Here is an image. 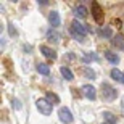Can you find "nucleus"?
Listing matches in <instances>:
<instances>
[{
  "label": "nucleus",
  "mask_w": 124,
  "mask_h": 124,
  "mask_svg": "<svg viewBox=\"0 0 124 124\" xmlns=\"http://www.w3.org/2000/svg\"><path fill=\"white\" fill-rule=\"evenodd\" d=\"M116 97H118V90L115 87H111L110 84L106 82H101V98L106 101H111L115 100Z\"/></svg>",
  "instance_id": "obj_1"
},
{
  "label": "nucleus",
  "mask_w": 124,
  "mask_h": 124,
  "mask_svg": "<svg viewBox=\"0 0 124 124\" xmlns=\"http://www.w3.org/2000/svg\"><path fill=\"white\" fill-rule=\"evenodd\" d=\"M36 106H37V110L45 116L52 115V110H53V105H52L47 98H39V100L36 101Z\"/></svg>",
  "instance_id": "obj_2"
},
{
  "label": "nucleus",
  "mask_w": 124,
  "mask_h": 124,
  "mask_svg": "<svg viewBox=\"0 0 124 124\" xmlns=\"http://www.w3.org/2000/svg\"><path fill=\"white\" fill-rule=\"evenodd\" d=\"M92 16L95 19V23H98V24L103 23V10L98 5V2H92Z\"/></svg>",
  "instance_id": "obj_3"
},
{
  "label": "nucleus",
  "mask_w": 124,
  "mask_h": 124,
  "mask_svg": "<svg viewBox=\"0 0 124 124\" xmlns=\"http://www.w3.org/2000/svg\"><path fill=\"white\" fill-rule=\"evenodd\" d=\"M58 118H60V121L64 123V124L73 123V115H71V111H69L68 108H60V110H58Z\"/></svg>",
  "instance_id": "obj_4"
},
{
  "label": "nucleus",
  "mask_w": 124,
  "mask_h": 124,
  "mask_svg": "<svg viewBox=\"0 0 124 124\" xmlns=\"http://www.w3.org/2000/svg\"><path fill=\"white\" fill-rule=\"evenodd\" d=\"M87 31H89V29L85 28L84 24L79 23L78 19L71 23V34H81V36H85V34H87Z\"/></svg>",
  "instance_id": "obj_5"
},
{
  "label": "nucleus",
  "mask_w": 124,
  "mask_h": 124,
  "mask_svg": "<svg viewBox=\"0 0 124 124\" xmlns=\"http://www.w3.org/2000/svg\"><path fill=\"white\" fill-rule=\"evenodd\" d=\"M82 93H84L85 98H89V100H95L97 98V89L93 87V85H89V84L82 85Z\"/></svg>",
  "instance_id": "obj_6"
},
{
  "label": "nucleus",
  "mask_w": 124,
  "mask_h": 124,
  "mask_svg": "<svg viewBox=\"0 0 124 124\" xmlns=\"http://www.w3.org/2000/svg\"><path fill=\"white\" fill-rule=\"evenodd\" d=\"M40 52H42V55L45 56V58H48V60H56V52L53 50L52 47L40 45Z\"/></svg>",
  "instance_id": "obj_7"
},
{
  "label": "nucleus",
  "mask_w": 124,
  "mask_h": 124,
  "mask_svg": "<svg viewBox=\"0 0 124 124\" xmlns=\"http://www.w3.org/2000/svg\"><path fill=\"white\" fill-rule=\"evenodd\" d=\"M48 21H50V26L52 28H56V26H60L61 23V18H60V13L58 11H50V15H48Z\"/></svg>",
  "instance_id": "obj_8"
},
{
  "label": "nucleus",
  "mask_w": 124,
  "mask_h": 124,
  "mask_svg": "<svg viewBox=\"0 0 124 124\" xmlns=\"http://www.w3.org/2000/svg\"><path fill=\"white\" fill-rule=\"evenodd\" d=\"M111 79L113 81H116V82H119V84H124V73H121L119 69H111Z\"/></svg>",
  "instance_id": "obj_9"
},
{
  "label": "nucleus",
  "mask_w": 124,
  "mask_h": 124,
  "mask_svg": "<svg viewBox=\"0 0 124 124\" xmlns=\"http://www.w3.org/2000/svg\"><path fill=\"white\" fill-rule=\"evenodd\" d=\"M60 73H61V76H63L66 81H73V79H74L73 71H71L68 66H61V68H60Z\"/></svg>",
  "instance_id": "obj_10"
},
{
  "label": "nucleus",
  "mask_w": 124,
  "mask_h": 124,
  "mask_svg": "<svg viewBox=\"0 0 124 124\" xmlns=\"http://www.w3.org/2000/svg\"><path fill=\"white\" fill-rule=\"evenodd\" d=\"M74 15H76V18H79V19L87 18V8H85L84 5H79L78 8L74 10Z\"/></svg>",
  "instance_id": "obj_11"
},
{
  "label": "nucleus",
  "mask_w": 124,
  "mask_h": 124,
  "mask_svg": "<svg viewBox=\"0 0 124 124\" xmlns=\"http://www.w3.org/2000/svg\"><path fill=\"white\" fill-rule=\"evenodd\" d=\"M103 119H105V124H116L118 123V119H116V116L113 115V113H110V111H103Z\"/></svg>",
  "instance_id": "obj_12"
},
{
  "label": "nucleus",
  "mask_w": 124,
  "mask_h": 124,
  "mask_svg": "<svg viewBox=\"0 0 124 124\" xmlns=\"http://www.w3.org/2000/svg\"><path fill=\"white\" fill-rule=\"evenodd\" d=\"M36 69H37L39 74H44V76H48V74H50V66L45 64V63H37Z\"/></svg>",
  "instance_id": "obj_13"
},
{
  "label": "nucleus",
  "mask_w": 124,
  "mask_h": 124,
  "mask_svg": "<svg viewBox=\"0 0 124 124\" xmlns=\"http://www.w3.org/2000/svg\"><path fill=\"white\" fill-rule=\"evenodd\" d=\"M105 58L110 61V63H113V64H116L118 61H119V56L116 55V53H113V52H108V50L105 52Z\"/></svg>",
  "instance_id": "obj_14"
},
{
  "label": "nucleus",
  "mask_w": 124,
  "mask_h": 124,
  "mask_svg": "<svg viewBox=\"0 0 124 124\" xmlns=\"http://www.w3.org/2000/svg\"><path fill=\"white\" fill-rule=\"evenodd\" d=\"M81 73H82L85 78H89V79H97L95 71H93V69H90V68H85V66H84V68L81 69Z\"/></svg>",
  "instance_id": "obj_15"
},
{
  "label": "nucleus",
  "mask_w": 124,
  "mask_h": 124,
  "mask_svg": "<svg viewBox=\"0 0 124 124\" xmlns=\"http://www.w3.org/2000/svg\"><path fill=\"white\" fill-rule=\"evenodd\" d=\"M113 45L118 47V48H121V50H124V37H123V36L113 37Z\"/></svg>",
  "instance_id": "obj_16"
},
{
  "label": "nucleus",
  "mask_w": 124,
  "mask_h": 124,
  "mask_svg": "<svg viewBox=\"0 0 124 124\" xmlns=\"http://www.w3.org/2000/svg\"><path fill=\"white\" fill-rule=\"evenodd\" d=\"M45 98L50 101L52 105H56V103H60V97L56 95V93H53V92H47V97H45Z\"/></svg>",
  "instance_id": "obj_17"
},
{
  "label": "nucleus",
  "mask_w": 124,
  "mask_h": 124,
  "mask_svg": "<svg viewBox=\"0 0 124 124\" xmlns=\"http://www.w3.org/2000/svg\"><path fill=\"white\" fill-rule=\"evenodd\" d=\"M47 39H48V40L50 42H60V34H58V32H55V31H48L47 32Z\"/></svg>",
  "instance_id": "obj_18"
},
{
  "label": "nucleus",
  "mask_w": 124,
  "mask_h": 124,
  "mask_svg": "<svg viewBox=\"0 0 124 124\" xmlns=\"http://www.w3.org/2000/svg\"><path fill=\"white\" fill-rule=\"evenodd\" d=\"M100 36L105 37V39H111L113 37V31H111V28H108V26H105V28L100 29Z\"/></svg>",
  "instance_id": "obj_19"
},
{
  "label": "nucleus",
  "mask_w": 124,
  "mask_h": 124,
  "mask_svg": "<svg viewBox=\"0 0 124 124\" xmlns=\"http://www.w3.org/2000/svg\"><path fill=\"white\" fill-rule=\"evenodd\" d=\"M92 60H98V56H97L95 53H87V55H84V61H85V63H89V61H92Z\"/></svg>",
  "instance_id": "obj_20"
},
{
  "label": "nucleus",
  "mask_w": 124,
  "mask_h": 124,
  "mask_svg": "<svg viewBox=\"0 0 124 124\" xmlns=\"http://www.w3.org/2000/svg\"><path fill=\"white\" fill-rule=\"evenodd\" d=\"M71 36H73L76 40H79V42H84V40H85V36H81V34H71Z\"/></svg>",
  "instance_id": "obj_21"
},
{
  "label": "nucleus",
  "mask_w": 124,
  "mask_h": 124,
  "mask_svg": "<svg viewBox=\"0 0 124 124\" xmlns=\"http://www.w3.org/2000/svg\"><path fill=\"white\" fill-rule=\"evenodd\" d=\"M8 31H10V34H11V36H16V29H15V26L11 23L8 24Z\"/></svg>",
  "instance_id": "obj_22"
},
{
  "label": "nucleus",
  "mask_w": 124,
  "mask_h": 124,
  "mask_svg": "<svg viewBox=\"0 0 124 124\" xmlns=\"http://www.w3.org/2000/svg\"><path fill=\"white\" fill-rule=\"evenodd\" d=\"M121 106H123V111H124V97H123V105H121Z\"/></svg>",
  "instance_id": "obj_23"
}]
</instances>
